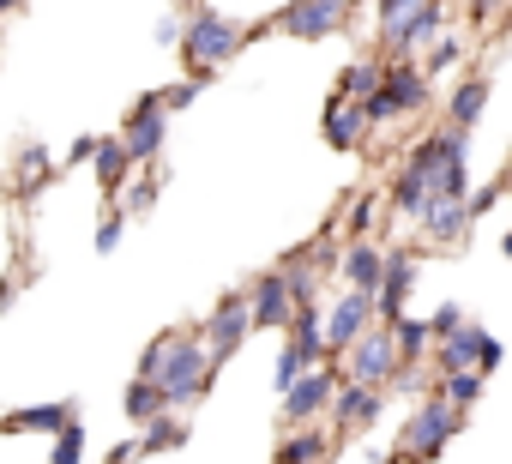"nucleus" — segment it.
<instances>
[{
    "label": "nucleus",
    "instance_id": "1",
    "mask_svg": "<svg viewBox=\"0 0 512 464\" xmlns=\"http://www.w3.org/2000/svg\"><path fill=\"white\" fill-rule=\"evenodd\" d=\"M428 97H434L428 67H416L410 55H398V61L386 67V85H380L374 97H362V109H368V127H386V121H404V115L428 109Z\"/></svg>",
    "mask_w": 512,
    "mask_h": 464
},
{
    "label": "nucleus",
    "instance_id": "2",
    "mask_svg": "<svg viewBox=\"0 0 512 464\" xmlns=\"http://www.w3.org/2000/svg\"><path fill=\"white\" fill-rule=\"evenodd\" d=\"M253 31H241L235 19H223V13H193L187 19V37H181V49H187V67H193V79H211L241 43H247Z\"/></svg>",
    "mask_w": 512,
    "mask_h": 464
},
{
    "label": "nucleus",
    "instance_id": "3",
    "mask_svg": "<svg viewBox=\"0 0 512 464\" xmlns=\"http://www.w3.org/2000/svg\"><path fill=\"white\" fill-rule=\"evenodd\" d=\"M458 428H464V410H458L452 398L428 392V398L416 404V416L404 422V452H410V458H440V446H446Z\"/></svg>",
    "mask_w": 512,
    "mask_h": 464
},
{
    "label": "nucleus",
    "instance_id": "4",
    "mask_svg": "<svg viewBox=\"0 0 512 464\" xmlns=\"http://www.w3.org/2000/svg\"><path fill=\"white\" fill-rule=\"evenodd\" d=\"M398 338H392V326H368L350 350H344V374L350 380H362V386H392V374H398Z\"/></svg>",
    "mask_w": 512,
    "mask_h": 464
},
{
    "label": "nucleus",
    "instance_id": "5",
    "mask_svg": "<svg viewBox=\"0 0 512 464\" xmlns=\"http://www.w3.org/2000/svg\"><path fill=\"white\" fill-rule=\"evenodd\" d=\"M350 7H356V0H290L272 25L284 37H296V43H320V37H332V31L350 25Z\"/></svg>",
    "mask_w": 512,
    "mask_h": 464
},
{
    "label": "nucleus",
    "instance_id": "6",
    "mask_svg": "<svg viewBox=\"0 0 512 464\" xmlns=\"http://www.w3.org/2000/svg\"><path fill=\"white\" fill-rule=\"evenodd\" d=\"M211 368H217L211 344H199V338H175V356H169V368H163V392H169V404H193V398L205 392Z\"/></svg>",
    "mask_w": 512,
    "mask_h": 464
},
{
    "label": "nucleus",
    "instance_id": "7",
    "mask_svg": "<svg viewBox=\"0 0 512 464\" xmlns=\"http://www.w3.org/2000/svg\"><path fill=\"white\" fill-rule=\"evenodd\" d=\"M380 320V308H374V290H344L332 308H326V350L332 356H344L368 326Z\"/></svg>",
    "mask_w": 512,
    "mask_h": 464
},
{
    "label": "nucleus",
    "instance_id": "8",
    "mask_svg": "<svg viewBox=\"0 0 512 464\" xmlns=\"http://www.w3.org/2000/svg\"><path fill=\"white\" fill-rule=\"evenodd\" d=\"M247 332H253V302H247V296H223V302L211 308V320H205V344H211L217 362H229V356L247 344Z\"/></svg>",
    "mask_w": 512,
    "mask_h": 464
},
{
    "label": "nucleus",
    "instance_id": "9",
    "mask_svg": "<svg viewBox=\"0 0 512 464\" xmlns=\"http://www.w3.org/2000/svg\"><path fill=\"white\" fill-rule=\"evenodd\" d=\"M247 302H253V326H290L296 320V290H290V278H284V266H272V272H260L253 278V290H247Z\"/></svg>",
    "mask_w": 512,
    "mask_h": 464
},
{
    "label": "nucleus",
    "instance_id": "10",
    "mask_svg": "<svg viewBox=\"0 0 512 464\" xmlns=\"http://www.w3.org/2000/svg\"><path fill=\"white\" fill-rule=\"evenodd\" d=\"M332 398H338V374L320 362V368H308V374L284 392V422H296V428H302V422H314L320 410H332Z\"/></svg>",
    "mask_w": 512,
    "mask_h": 464
},
{
    "label": "nucleus",
    "instance_id": "11",
    "mask_svg": "<svg viewBox=\"0 0 512 464\" xmlns=\"http://www.w3.org/2000/svg\"><path fill=\"white\" fill-rule=\"evenodd\" d=\"M410 290H416V254H410V248H392V254H386L380 296H374V308H380V326H398V320H404V302H410Z\"/></svg>",
    "mask_w": 512,
    "mask_h": 464
},
{
    "label": "nucleus",
    "instance_id": "12",
    "mask_svg": "<svg viewBox=\"0 0 512 464\" xmlns=\"http://www.w3.org/2000/svg\"><path fill=\"white\" fill-rule=\"evenodd\" d=\"M446 25H452V7H446V0H422L410 25L386 31V49H392V61H398V55H416V49H428L434 37H446Z\"/></svg>",
    "mask_w": 512,
    "mask_h": 464
},
{
    "label": "nucleus",
    "instance_id": "13",
    "mask_svg": "<svg viewBox=\"0 0 512 464\" xmlns=\"http://www.w3.org/2000/svg\"><path fill=\"white\" fill-rule=\"evenodd\" d=\"M163 127H169V109H163V97L151 91V97H139V109L127 115V151H133V163H151L157 151H163Z\"/></svg>",
    "mask_w": 512,
    "mask_h": 464
},
{
    "label": "nucleus",
    "instance_id": "14",
    "mask_svg": "<svg viewBox=\"0 0 512 464\" xmlns=\"http://www.w3.org/2000/svg\"><path fill=\"white\" fill-rule=\"evenodd\" d=\"M470 223H476L470 199H452V193H434V205L422 211V229H428V242H440V248H458V242L470 236Z\"/></svg>",
    "mask_w": 512,
    "mask_h": 464
},
{
    "label": "nucleus",
    "instance_id": "15",
    "mask_svg": "<svg viewBox=\"0 0 512 464\" xmlns=\"http://www.w3.org/2000/svg\"><path fill=\"white\" fill-rule=\"evenodd\" d=\"M380 410H386V386L344 380L338 398H332V422H338V428H368V422H380Z\"/></svg>",
    "mask_w": 512,
    "mask_h": 464
},
{
    "label": "nucleus",
    "instance_id": "16",
    "mask_svg": "<svg viewBox=\"0 0 512 464\" xmlns=\"http://www.w3.org/2000/svg\"><path fill=\"white\" fill-rule=\"evenodd\" d=\"M320 133H326V145H332V151H356V145L368 139V109H362L356 97H332V103H326Z\"/></svg>",
    "mask_w": 512,
    "mask_h": 464
},
{
    "label": "nucleus",
    "instance_id": "17",
    "mask_svg": "<svg viewBox=\"0 0 512 464\" xmlns=\"http://www.w3.org/2000/svg\"><path fill=\"white\" fill-rule=\"evenodd\" d=\"M386 205H392V217H416V223H422V211L434 205V175L404 157V169L392 175V199H386Z\"/></svg>",
    "mask_w": 512,
    "mask_h": 464
},
{
    "label": "nucleus",
    "instance_id": "18",
    "mask_svg": "<svg viewBox=\"0 0 512 464\" xmlns=\"http://www.w3.org/2000/svg\"><path fill=\"white\" fill-rule=\"evenodd\" d=\"M482 350H488V332L482 326H458L452 338H440L434 362H440V374H458V368H482Z\"/></svg>",
    "mask_w": 512,
    "mask_h": 464
},
{
    "label": "nucleus",
    "instance_id": "19",
    "mask_svg": "<svg viewBox=\"0 0 512 464\" xmlns=\"http://www.w3.org/2000/svg\"><path fill=\"white\" fill-rule=\"evenodd\" d=\"M67 422H73V398H55V404H37V410L0 416V428H7V434H61Z\"/></svg>",
    "mask_w": 512,
    "mask_h": 464
},
{
    "label": "nucleus",
    "instance_id": "20",
    "mask_svg": "<svg viewBox=\"0 0 512 464\" xmlns=\"http://www.w3.org/2000/svg\"><path fill=\"white\" fill-rule=\"evenodd\" d=\"M380 278H386V254H380L368 236H362V242H350V248H344V284H350V290H374V296H380Z\"/></svg>",
    "mask_w": 512,
    "mask_h": 464
},
{
    "label": "nucleus",
    "instance_id": "21",
    "mask_svg": "<svg viewBox=\"0 0 512 464\" xmlns=\"http://www.w3.org/2000/svg\"><path fill=\"white\" fill-rule=\"evenodd\" d=\"M121 410H127V422H157V416H163V410H175V404H169V392H163V380H145V374H139V380L127 386V398H121Z\"/></svg>",
    "mask_w": 512,
    "mask_h": 464
},
{
    "label": "nucleus",
    "instance_id": "22",
    "mask_svg": "<svg viewBox=\"0 0 512 464\" xmlns=\"http://www.w3.org/2000/svg\"><path fill=\"white\" fill-rule=\"evenodd\" d=\"M482 109H488V79H464V85L446 97V121H452V127H464V133L482 121Z\"/></svg>",
    "mask_w": 512,
    "mask_h": 464
},
{
    "label": "nucleus",
    "instance_id": "23",
    "mask_svg": "<svg viewBox=\"0 0 512 464\" xmlns=\"http://www.w3.org/2000/svg\"><path fill=\"white\" fill-rule=\"evenodd\" d=\"M326 452H332V440H326L320 428H308V422H302V428L278 446V464H326Z\"/></svg>",
    "mask_w": 512,
    "mask_h": 464
},
{
    "label": "nucleus",
    "instance_id": "24",
    "mask_svg": "<svg viewBox=\"0 0 512 464\" xmlns=\"http://www.w3.org/2000/svg\"><path fill=\"white\" fill-rule=\"evenodd\" d=\"M380 85H386V67H380V61H350V67L338 73V97H356V103L374 97Z\"/></svg>",
    "mask_w": 512,
    "mask_h": 464
},
{
    "label": "nucleus",
    "instance_id": "25",
    "mask_svg": "<svg viewBox=\"0 0 512 464\" xmlns=\"http://www.w3.org/2000/svg\"><path fill=\"white\" fill-rule=\"evenodd\" d=\"M127 169H133V151H127V139H103V145H97V181H103V193H115Z\"/></svg>",
    "mask_w": 512,
    "mask_h": 464
},
{
    "label": "nucleus",
    "instance_id": "26",
    "mask_svg": "<svg viewBox=\"0 0 512 464\" xmlns=\"http://www.w3.org/2000/svg\"><path fill=\"white\" fill-rule=\"evenodd\" d=\"M482 380H488L482 368H458V374H440V386H434V392H440V398H452L458 410H470V404L482 398Z\"/></svg>",
    "mask_w": 512,
    "mask_h": 464
},
{
    "label": "nucleus",
    "instance_id": "27",
    "mask_svg": "<svg viewBox=\"0 0 512 464\" xmlns=\"http://www.w3.org/2000/svg\"><path fill=\"white\" fill-rule=\"evenodd\" d=\"M392 338H398V356H404V362H422V356H428V344H434V326L404 314V320L392 326Z\"/></svg>",
    "mask_w": 512,
    "mask_h": 464
},
{
    "label": "nucleus",
    "instance_id": "28",
    "mask_svg": "<svg viewBox=\"0 0 512 464\" xmlns=\"http://www.w3.org/2000/svg\"><path fill=\"white\" fill-rule=\"evenodd\" d=\"M181 440H187V428L175 422V410H163V416H157V422H145V434H139V446H145V452H169V446H181Z\"/></svg>",
    "mask_w": 512,
    "mask_h": 464
},
{
    "label": "nucleus",
    "instance_id": "29",
    "mask_svg": "<svg viewBox=\"0 0 512 464\" xmlns=\"http://www.w3.org/2000/svg\"><path fill=\"white\" fill-rule=\"evenodd\" d=\"M458 61H464V37H452V31H446V37H434V43H428V55H422V67H428V73H452Z\"/></svg>",
    "mask_w": 512,
    "mask_h": 464
},
{
    "label": "nucleus",
    "instance_id": "30",
    "mask_svg": "<svg viewBox=\"0 0 512 464\" xmlns=\"http://www.w3.org/2000/svg\"><path fill=\"white\" fill-rule=\"evenodd\" d=\"M308 368H320V362H314L308 350H296V344H284V356H278V368H272V380H278V392H290V386H296V380H302Z\"/></svg>",
    "mask_w": 512,
    "mask_h": 464
},
{
    "label": "nucleus",
    "instance_id": "31",
    "mask_svg": "<svg viewBox=\"0 0 512 464\" xmlns=\"http://www.w3.org/2000/svg\"><path fill=\"white\" fill-rule=\"evenodd\" d=\"M49 464H85V428L79 422H67L61 434H55V458Z\"/></svg>",
    "mask_w": 512,
    "mask_h": 464
},
{
    "label": "nucleus",
    "instance_id": "32",
    "mask_svg": "<svg viewBox=\"0 0 512 464\" xmlns=\"http://www.w3.org/2000/svg\"><path fill=\"white\" fill-rule=\"evenodd\" d=\"M374 7H380V37H386V31H398V25H410V19H416L422 0H374Z\"/></svg>",
    "mask_w": 512,
    "mask_h": 464
},
{
    "label": "nucleus",
    "instance_id": "33",
    "mask_svg": "<svg viewBox=\"0 0 512 464\" xmlns=\"http://www.w3.org/2000/svg\"><path fill=\"white\" fill-rule=\"evenodd\" d=\"M428 326H434V344H440V338H452V332H458V326H470V320H464V308H458V302H440V308L428 314Z\"/></svg>",
    "mask_w": 512,
    "mask_h": 464
},
{
    "label": "nucleus",
    "instance_id": "34",
    "mask_svg": "<svg viewBox=\"0 0 512 464\" xmlns=\"http://www.w3.org/2000/svg\"><path fill=\"white\" fill-rule=\"evenodd\" d=\"M169 356H175V338H157L145 356H139V374L145 380H163V368H169Z\"/></svg>",
    "mask_w": 512,
    "mask_h": 464
},
{
    "label": "nucleus",
    "instance_id": "35",
    "mask_svg": "<svg viewBox=\"0 0 512 464\" xmlns=\"http://www.w3.org/2000/svg\"><path fill=\"white\" fill-rule=\"evenodd\" d=\"M374 217H380V199H350V236H356V242L374 229Z\"/></svg>",
    "mask_w": 512,
    "mask_h": 464
},
{
    "label": "nucleus",
    "instance_id": "36",
    "mask_svg": "<svg viewBox=\"0 0 512 464\" xmlns=\"http://www.w3.org/2000/svg\"><path fill=\"white\" fill-rule=\"evenodd\" d=\"M199 85H205V79H181V85H169V91H157V97H163V109H187V103L199 97Z\"/></svg>",
    "mask_w": 512,
    "mask_h": 464
},
{
    "label": "nucleus",
    "instance_id": "37",
    "mask_svg": "<svg viewBox=\"0 0 512 464\" xmlns=\"http://www.w3.org/2000/svg\"><path fill=\"white\" fill-rule=\"evenodd\" d=\"M115 248H121V211H109L97 229V254H115Z\"/></svg>",
    "mask_w": 512,
    "mask_h": 464
},
{
    "label": "nucleus",
    "instance_id": "38",
    "mask_svg": "<svg viewBox=\"0 0 512 464\" xmlns=\"http://www.w3.org/2000/svg\"><path fill=\"white\" fill-rule=\"evenodd\" d=\"M506 7V0H464V13H470V25H488L494 13Z\"/></svg>",
    "mask_w": 512,
    "mask_h": 464
},
{
    "label": "nucleus",
    "instance_id": "39",
    "mask_svg": "<svg viewBox=\"0 0 512 464\" xmlns=\"http://www.w3.org/2000/svg\"><path fill=\"white\" fill-rule=\"evenodd\" d=\"M151 199H157V175H145V181L127 193V205H133V211H151Z\"/></svg>",
    "mask_w": 512,
    "mask_h": 464
},
{
    "label": "nucleus",
    "instance_id": "40",
    "mask_svg": "<svg viewBox=\"0 0 512 464\" xmlns=\"http://www.w3.org/2000/svg\"><path fill=\"white\" fill-rule=\"evenodd\" d=\"M494 199H500V181H488V187H470V211L482 217V211H494Z\"/></svg>",
    "mask_w": 512,
    "mask_h": 464
},
{
    "label": "nucleus",
    "instance_id": "41",
    "mask_svg": "<svg viewBox=\"0 0 512 464\" xmlns=\"http://www.w3.org/2000/svg\"><path fill=\"white\" fill-rule=\"evenodd\" d=\"M181 37H187L181 19H157V43H181Z\"/></svg>",
    "mask_w": 512,
    "mask_h": 464
},
{
    "label": "nucleus",
    "instance_id": "42",
    "mask_svg": "<svg viewBox=\"0 0 512 464\" xmlns=\"http://www.w3.org/2000/svg\"><path fill=\"white\" fill-rule=\"evenodd\" d=\"M500 362H506V344H500V338H488V350H482V374H494Z\"/></svg>",
    "mask_w": 512,
    "mask_h": 464
},
{
    "label": "nucleus",
    "instance_id": "43",
    "mask_svg": "<svg viewBox=\"0 0 512 464\" xmlns=\"http://www.w3.org/2000/svg\"><path fill=\"white\" fill-rule=\"evenodd\" d=\"M43 169H49V151H43V145H31V151H25V175H43Z\"/></svg>",
    "mask_w": 512,
    "mask_h": 464
},
{
    "label": "nucleus",
    "instance_id": "44",
    "mask_svg": "<svg viewBox=\"0 0 512 464\" xmlns=\"http://www.w3.org/2000/svg\"><path fill=\"white\" fill-rule=\"evenodd\" d=\"M500 254H506V260H512V229H506V242H500Z\"/></svg>",
    "mask_w": 512,
    "mask_h": 464
},
{
    "label": "nucleus",
    "instance_id": "45",
    "mask_svg": "<svg viewBox=\"0 0 512 464\" xmlns=\"http://www.w3.org/2000/svg\"><path fill=\"white\" fill-rule=\"evenodd\" d=\"M13 7H19V0H0V13H13Z\"/></svg>",
    "mask_w": 512,
    "mask_h": 464
}]
</instances>
